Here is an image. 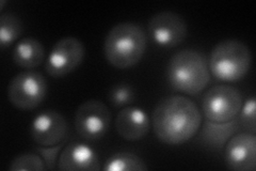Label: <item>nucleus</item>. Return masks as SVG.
<instances>
[{"label":"nucleus","instance_id":"obj_2","mask_svg":"<svg viewBox=\"0 0 256 171\" xmlns=\"http://www.w3.org/2000/svg\"><path fill=\"white\" fill-rule=\"evenodd\" d=\"M146 47L148 38L144 29L138 24L126 22L109 30L104 42V54L110 66L125 70L141 61Z\"/></svg>","mask_w":256,"mask_h":171},{"label":"nucleus","instance_id":"obj_15","mask_svg":"<svg viewBox=\"0 0 256 171\" xmlns=\"http://www.w3.org/2000/svg\"><path fill=\"white\" fill-rule=\"evenodd\" d=\"M12 57L14 63L18 67L32 70L43 63L45 48L38 40L34 38H25L15 45Z\"/></svg>","mask_w":256,"mask_h":171},{"label":"nucleus","instance_id":"obj_11","mask_svg":"<svg viewBox=\"0 0 256 171\" xmlns=\"http://www.w3.org/2000/svg\"><path fill=\"white\" fill-rule=\"evenodd\" d=\"M224 161L230 170L254 171L256 169V136L253 133H236L226 144Z\"/></svg>","mask_w":256,"mask_h":171},{"label":"nucleus","instance_id":"obj_20","mask_svg":"<svg viewBox=\"0 0 256 171\" xmlns=\"http://www.w3.org/2000/svg\"><path fill=\"white\" fill-rule=\"evenodd\" d=\"M134 100V93L130 85L120 84L111 89L109 101L116 107H124L132 104Z\"/></svg>","mask_w":256,"mask_h":171},{"label":"nucleus","instance_id":"obj_6","mask_svg":"<svg viewBox=\"0 0 256 171\" xmlns=\"http://www.w3.org/2000/svg\"><path fill=\"white\" fill-rule=\"evenodd\" d=\"M242 95L238 89L228 85L214 86L204 94L202 111L207 120L228 122L238 117Z\"/></svg>","mask_w":256,"mask_h":171},{"label":"nucleus","instance_id":"obj_16","mask_svg":"<svg viewBox=\"0 0 256 171\" xmlns=\"http://www.w3.org/2000/svg\"><path fill=\"white\" fill-rule=\"evenodd\" d=\"M102 169L105 171H144L148 167L146 161L136 154L121 152L111 155Z\"/></svg>","mask_w":256,"mask_h":171},{"label":"nucleus","instance_id":"obj_8","mask_svg":"<svg viewBox=\"0 0 256 171\" xmlns=\"http://www.w3.org/2000/svg\"><path fill=\"white\" fill-rule=\"evenodd\" d=\"M84 55V45L77 38L66 37L60 39L48 55L45 71L54 78L66 76L79 68Z\"/></svg>","mask_w":256,"mask_h":171},{"label":"nucleus","instance_id":"obj_13","mask_svg":"<svg viewBox=\"0 0 256 171\" xmlns=\"http://www.w3.org/2000/svg\"><path fill=\"white\" fill-rule=\"evenodd\" d=\"M114 125L118 134L123 139L138 141L148 134L150 120L148 113L142 108L126 106L118 113Z\"/></svg>","mask_w":256,"mask_h":171},{"label":"nucleus","instance_id":"obj_7","mask_svg":"<svg viewBox=\"0 0 256 171\" xmlns=\"http://www.w3.org/2000/svg\"><path fill=\"white\" fill-rule=\"evenodd\" d=\"M112 115L108 106L98 100H89L79 105L75 112V128L86 140H98L106 135Z\"/></svg>","mask_w":256,"mask_h":171},{"label":"nucleus","instance_id":"obj_5","mask_svg":"<svg viewBox=\"0 0 256 171\" xmlns=\"http://www.w3.org/2000/svg\"><path fill=\"white\" fill-rule=\"evenodd\" d=\"M47 94V81L41 73L26 71L15 75L8 87V99L14 107L30 110L38 107Z\"/></svg>","mask_w":256,"mask_h":171},{"label":"nucleus","instance_id":"obj_9","mask_svg":"<svg viewBox=\"0 0 256 171\" xmlns=\"http://www.w3.org/2000/svg\"><path fill=\"white\" fill-rule=\"evenodd\" d=\"M148 30L154 43L164 48L180 45L188 34L185 20L172 11H162L152 16Z\"/></svg>","mask_w":256,"mask_h":171},{"label":"nucleus","instance_id":"obj_19","mask_svg":"<svg viewBox=\"0 0 256 171\" xmlns=\"http://www.w3.org/2000/svg\"><path fill=\"white\" fill-rule=\"evenodd\" d=\"M256 101L255 97L252 96L248 99L244 103H242V108H240L238 115V122L240 127H242L246 132L256 133Z\"/></svg>","mask_w":256,"mask_h":171},{"label":"nucleus","instance_id":"obj_3","mask_svg":"<svg viewBox=\"0 0 256 171\" xmlns=\"http://www.w3.org/2000/svg\"><path fill=\"white\" fill-rule=\"evenodd\" d=\"M166 76L172 89L188 95L203 92L210 81L206 57L194 50L175 53L168 63Z\"/></svg>","mask_w":256,"mask_h":171},{"label":"nucleus","instance_id":"obj_10","mask_svg":"<svg viewBox=\"0 0 256 171\" xmlns=\"http://www.w3.org/2000/svg\"><path fill=\"white\" fill-rule=\"evenodd\" d=\"M66 134L68 122L57 110L46 109L38 113L30 125L31 138L42 146L61 143Z\"/></svg>","mask_w":256,"mask_h":171},{"label":"nucleus","instance_id":"obj_14","mask_svg":"<svg viewBox=\"0 0 256 171\" xmlns=\"http://www.w3.org/2000/svg\"><path fill=\"white\" fill-rule=\"evenodd\" d=\"M238 119L228 122H214L205 120L198 135V140L206 148L220 150L226 146V142L239 132Z\"/></svg>","mask_w":256,"mask_h":171},{"label":"nucleus","instance_id":"obj_1","mask_svg":"<svg viewBox=\"0 0 256 171\" xmlns=\"http://www.w3.org/2000/svg\"><path fill=\"white\" fill-rule=\"evenodd\" d=\"M202 122L198 106L184 95L164 97L152 115V124L158 140L171 145L192 139L201 128Z\"/></svg>","mask_w":256,"mask_h":171},{"label":"nucleus","instance_id":"obj_17","mask_svg":"<svg viewBox=\"0 0 256 171\" xmlns=\"http://www.w3.org/2000/svg\"><path fill=\"white\" fill-rule=\"evenodd\" d=\"M22 23L16 14L2 13L0 16V45L4 48L11 46L22 34Z\"/></svg>","mask_w":256,"mask_h":171},{"label":"nucleus","instance_id":"obj_12","mask_svg":"<svg viewBox=\"0 0 256 171\" xmlns=\"http://www.w3.org/2000/svg\"><path fill=\"white\" fill-rule=\"evenodd\" d=\"M59 170L62 171H98L102 169L96 151L84 142H70L59 156Z\"/></svg>","mask_w":256,"mask_h":171},{"label":"nucleus","instance_id":"obj_18","mask_svg":"<svg viewBox=\"0 0 256 171\" xmlns=\"http://www.w3.org/2000/svg\"><path fill=\"white\" fill-rule=\"evenodd\" d=\"M9 170L11 171H42L46 170L43 158L36 153H24L13 158Z\"/></svg>","mask_w":256,"mask_h":171},{"label":"nucleus","instance_id":"obj_4","mask_svg":"<svg viewBox=\"0 0 256 171\" xmlns=\"http://www.w3.org/2000/svg\"><path fill=\"white\" fill-rule=\"evenodd\" d=\"M252 64L250 48L238 40H223L216 45L208 60L210 75L226 83H236L249 73Z\"/></svg>","mask_w":256,"mask_h":171},{"label":"nucleus","instance_id":"obj_21","mask_svg":"<svg viewBox=\"0 0 256 171\" xmlns=\"http://www.w3.org/2000/svg\"><path fill=\"white\" fill-rule=\"evenodd\" d=\"M62 149V144H56L50 146H42L40 145L36 148V153L41 156L44 160V164L46 167V170H54L58 165V157L60 156L59 152Z\"/></svg>","mask_w":256,"mask_h":171}]
</instances>
